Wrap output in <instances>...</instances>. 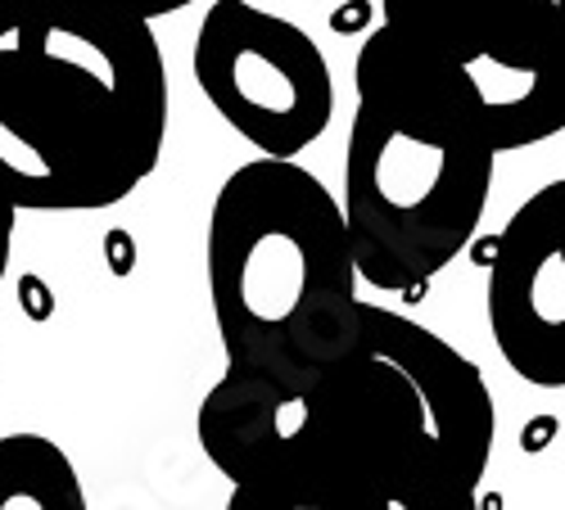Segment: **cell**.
Listing matches in <instances>:
<instances>
[{
    "mask_svg": "<svg viewBox=\"0 0 565 510\" xmlns=\"http://www.w3.org/2000/svg\"><path fill=\"white\" fill-rule=\"evenodd\" d=\"M344 217L362 281L416 294L476 240L493 131L466 64L381 19L353 64Z\"/></svg>",
    "mask_w": 565,
    "mask_h": 510,
    "instance_id": "cell-3",
    "label": "cell"
},
{
    "mask_svg": "<svg viewBox=\"0 0 565 510\" xmlns=\"http://www.w3.org/2000/svg\"><path fill=\"white\" fill-rule=\"evenodd\" d=\"M530 6L534 0H381V14L466 64L502 41Z\"/></svg>",
    "mask_w": 565,
    "mask_h": 510,
    "instance_id": "cell-8",
    "label": "cell"
},
{
    "mask_svg": "<svg viewBox=\"0 0 565 510\" xmlns=\"http://www.w3.org/2000/svg\"><path fill=\"white\" fill-rule=\"evenodd\" d=\"M498 154L565 131V0H534L484 55L466 59Z\"/></svg>",
    "mask_w": 565,
    "mask_h": 510,
    "instance_id": "cell-7",
    "label": "cell"
},
{
    "mask_svg": "<svg viewBox=\"0 0 565 510\" xmlns=\"http://www.w3.org/2000/svg\"><path fill=\"white\" fill-rule=\"evenodd\" d=\"M204 267L226 366L312 384L362 344L344 204L295 159L263 154L217 185Z\"/></svg>",
    "mask_w": 565,
    "mask_h": 510,
    "instance_id": "cell-4",
    "label": "cell"
},
{
    "mask_svg": "<svg viewBox=\"0 0 565 510\" xmlns=\"http://www.w3.org/2000/svg\"><path fill=\"white\" fill-rule=\"evenodd\" d=\"M484 303L511 376L565 389V176L539 185L493 236Z\"/></svg>",
    "mask_w": 565,
    "mask_h": 510,
    "instance_id": "cell-6",
    "label": "cell"
},
{
    "mask_svg": "<svg viewBox=\"0 0 565 510\" xmlns=\"http://www.w3.org/2000/svg\"><path fill=\"white\" fill-rule=\"evenodd\" d=\"M191 68L217 118L258 154L299 159L335 118V77L321 45L254 0H213Z\"/></svg>",
    "mask_w": 565,
    "mask_h": 510,
    "instance_id": "cell-5",
    "label": "cell"
},
{
    "mask_svg": "<svg viewBox=\"0 0 565 510\" xmlns=\"http://www.w3.org/2000/svg\"><path fill=\"white\" fill-rule=\"evenodd\" d=\"M168 68L114 0H0V191L28 213H100L163 159Z\"/></svg>",
    "mask_w": 565,
    "mask_h": 510,
    "instance_id": "cell-2",
    "label": "cell"
},
{
    "mask_svg": "<svg viewBox=\"0 0 565 510\" xmlns=\"http://www.w3.org/2000/svg\"><path fill=\"white\" fill-rule=\"evenodd\" d=\"M114 6H122V10H131V14L154 23V19H168V14L185 10V6H195V0H114Z\"/></svg>",
    "mask_w": 565,
    "mask_h": 510,
    "instance_id": "cell-11",
    "label": "cell"
},
{
    "mask_svg": "<svg viewBox=\"0 0 565 510\" xmlns=\"http://www.w3.org/2000/svg\"><path fill=\"white\" fill-rule=\"evenodd\" d=\"M14 217H19V208H14V199L0 191V281H6V267H10V249H14Z\"/></svg>",
    "mask_w": 565,
    "mask_h": 510,
    "instance_id": "cell-10",
    "label": "cell"
},
{
    "mask_svg": "<svg viewBox=\"0 0 565 510\" xmlns=\"http://www.w3.org/2000/svg\"><path fill=\"white\" fill-rule=\"evenodd\" d=\"M200 447L231 506L466 510L493 456L484 370L444 335L366 303L362 344L312 384L226 366L200 402Z\"/></svg>",
    "mask_w": 565,
    "mask_h": 510,
    "instance_id": "cell-1",
    "label": "cell"
},
{
    "mask_svg": "<svg viewBox=\"0 0 565 510\" xmlns=\"http://www.w3.org/2000/svg\"><path fill=\"white\" fill-rule=\"evenodd\" d=\"M0 510H86L68 452L45 434L0 438Z\"/></svg>",
    "mask_w": 565,
    "mask_h": 510,
    "instance_id": "cell-9",
    "label": "cell"
}]
</instances>
